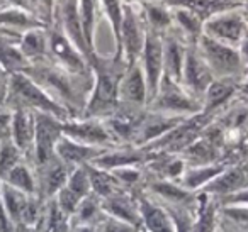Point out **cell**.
I'll return each instance as SVG.
<instances>
[{
	"mask_svg": "<svg viewBox=\"0 0 248 232\" xmlns=\"http://www.w3.org/2000/svg\"><path fill=\"white\" fill-rule=\"evenodd\" d=\"M70 232H99V224L97 225H73Z\"/></svg>",
	"mask_w": 248,
	"mask_h": 232,
	"instance_id": "cell-52",
	"label": "cell"
},
{
	"mask_svg": "<svg viewBox=\"0 0 248 232\" xmlns=\"http://www.w3.org/2000/svg\"><path fill=\"white\" fill-rule=\"evenodd\" d=\"M123 2L129 5H141V4H150V2H163V0H123Z\"/></svg>",
	"mask_w": 248,
	"mask_h": 232,
	"instance_id": "cell-54",
	"label": "cell"
},
{
	"mask_svg": "<svg viewBox=\"0 0 248 232\" xmlns=\"http://www.w3.org/2000/svg\"><path fill=\"white\" fill-rule=\"evenodd\" d=\"M48 56L55 65L62 66L70 73L85 75L92 72L85 56L55 24L48 28Z\"/></svg>",
	"mask_w": 248,
	"mask_h": 232,
	"instance_id": "cell-10",
	"label": "cell"
},
{
	"mask_svg": "<svg viewBox=\"0 0 248 232\" xmlns=\"http://www.w3.org/2000/svg\"><path fill=\"white\" fill-rule=\"evenodd\" d=\"M22 73L34 80L55 102L65 107L72 119L82 116L93 87V73L77 75L55 65L51 59L31 63Z\"/></svg>",
	"mask_w": 248,
	"mask_h": 232,
	"instance_id": "cell-1",
	"label": "cell"
},
{
	"mask_svg": "<svg viewBox=\"0 0 248 232\" xmlns=\"http://www.w3.org/2000/svg\"><path fill=\"white\" fill-rule=\"evenodd\" d=\"M11 139L29 161L32 154V146H34V112L28 109H14L11 110Z\"/></svg>",
	"mask_w": 248,
	"mask_h": 232,
	"instance_id": "cell-22",
	"label": "cell"
},
{
	"mask_svg": "<svg viewBox=\"0 0 248 232\" xmlns=\"http://www.w3.org/2000/svg\"><path fill=\"white\" fill-rule=\"evenodd\" d=\"M5 109H28L32 112H45L58 117L60 120L72 119L70 112L62 107L58 102L51 99L34 80L29 78L26 73H12L9 78L7 99H5Z\"/></svg>",
	"mask_w": 248,
	"mask_h": 232,
	"instance_id": "cell-3",
	"label": "cell"
},
{
	"mask_svg": "<svg viewBox=\"0 0 248 232\" xmlns=\"http://www.w3.org/2000/svg\"><path fill=\"white\" fill-rule=\"evenodd\" d=\"M22 34H7L0 32V66L12 75V73L24 72L29 66V61L19 49V39Z\"/></svg>",
	"mask_w": 248,
	"mask_h": 232,
	"instance_id": "cell-31",
	"label": "cell"
},
{
	"mask_svg": "<svg viewBox=\"0 0 248 232\" xmlns=\"http://www.w3.org/2000/svg\"><path fill=\"white\" fill-rule=\"evenodd\" d=\"M41 232H70L72 231V218L58 207L55 198L46 202L45 215L39 222Z\"/></svg>",
	"mask_w": 248,
	"mask_h": 232,
	"instance_id": "cell-41",
	"label": "cell"
},
{
	"mask_svg": "<svg viewBox=\"0 0 248 232\" xmlns=\"http://www.w3.org/2000/svg\"><path fill=\"white\" fill-rule=\"evenodd\" d=\"M102 210L106 215L117 220L128 222L136 227H141V212H140L138 191L119 190L109 197L102 198Z\"/></svg>",
	"mask_w": 248,
	"mask_h": 232,
	"instance_id": "cell-17",
	"label": "cell"
},
{
	"mask_svg": "<svg viewBox=\"0 0 248 232\" xmlns=\"http://www.w3.org/2000/svg\"><path fill=\"white\" fill-rule=\"evenodd\" d=\"M217 202L214 197L197 191L196 198V222L192 232H216L217 227Z\"/></svg>",
	"mask_w": 248,
	"mask_h": 232,
	"instance_id": "cell-34",
	"label": "cell"
},
{
	"mask_svg": "<svg viewBox=\"0 0 248 232\" xmlns=\"http://www.w3.org/2000/svg\"><path fill=\"white\" fill-rule=\"evenodd\" d=\"M26 156L22 154V151L12 143V139H4L0 141V180H4L5 174L21 161H24Z\"/></svg>",
	"mask_w": 248,
	"mask_h": 232,
	"instance_id": "cell-42",
	"label": "cell"
},
{
	"mask_svg": "<svg viewBox=\"0 0 248 232\" xmlns=\"http://www.w3.org/2000/svg\"><path fill=\"white\" fill-rule=\"evenodd\" d=\"M223 218L238 232H248V205H217Z\"/></svg>",
	"mask_w": 248,
	"mask_h": 232,
	"instance_id": "cell-43",
	"label": "cell"
},
{
	"mask_svg": "<svg viewBox=\"0 0 248 232\" xmlns=\"http://www.w3.org/2000/svg\"><path fill=\"white\" fill-rule=\"evenodd\" d=\"M238 51H240V56H241V59H243V65L247 66V70H248V32L245 34L241 44L238 46Z\"/></svg>",
	"mask_w": 248,
	"mask_h": 232,
	"instance_id": "cell-51",
	"label": "cell"
},
{
	"mask_svg": "<svg viewBox=\"0 0 248 232\" xmlns=\"http://www.w3.org/2000/svg\"><path fill=\"white\" fill-rule=\"evenodd\" d=\"M146 26L141 19L138 7L136 5L124 4L123 19H121L119 28V39L116 43L117 55H123L129 66L140 61V56L145 48L146 41Z\"/></svg>",
	"mask_w": 248,
	"mask_h": 232,
	"instance_id": "cell-6",
	"label": "cell"
},
{
	"mask_svg": "<svg viewBox=\"0 0 248 232\" xmlns=\"http://www.w3.org/2000/svg\"><path fill=\"white\" fill-rule=\"evenodd\" d=\"M199 55L209 66L214 78H233L243 80L247 75V66L243 65V59L240 56L238 48L223 44L219 41L207 38L202 34V38L196 44Z\"/></svg>",
	"mask_w": 248,
	"mask_h": 232,
	"instance_id": "cell-4",
	"label": "cell"
},
{
	"mask_svg": "<svg viewBox=\"0 0 248 232\" xmlns=\"http://www.w3.org/2000/svg\"><path fill=\"white\" fill-rule=\"evenodd\" d=\"M14 232H41L38 225H28V224H16Z\"/></svg>",
	"mask_w": 248,
	"mask_h": 232,
	"instance_id": "cell-53",
	"label": "cell"
},
{
	"mask_svg": "<svg viewBox=\"0 0 248 232\" xmlns=\"http://www.w3.org/2000/svg\"><path fill=\"white\" fill-rule=\"evenodd\" d=\"M85 170H87V174H89L92 193H95L97 197L106 198V197H109V195L116 193V191L124 190L110 171L102 170V168L95 166V164H92V163L85 164Z\"/></svg>",
	"mask_w": 248,
	"mask_h": 232,
	"instance_id": "cell-37",
	"label": "cell"
},
{
	"mask_svg": "<svg viewBox=\"0 0 248 232\" xmlns=\"http://www.w3.org/2000/svg\"><path fill=\"white\" fill-rule=\"evenodd\" d=\"M0 110H4V107H0Z\"/></svg>",
	"mask_w": 248,
	"mask_h": 232,
	"instance_id": "cell-56",
	"label": "cell"
},
{
	"mask_svg": "<svg viewBox=\"0 0 248 232\" xmlns=\"http://www.w3.org/2000/svg\"><path fill=\"white\" fill-rule=\"evenodd\" d=\"M9 78H11V75L0 66V107L5 105V99H7V90H9Z\"/></svg>",
	"mask_w": 248,
	"mask_h": 232,
	"instance_id": "cell-50",
	"label": "cell"
},
{
	"mask_svg": "<svg viewBox=\"0 0 248 232\" xmlns=\"http://www.w3.org/2000/svg\"><path fill=\"white\" fill-rule=\"evenodd\" d=\"M11 110H0V141L11 137Z\"/></svg>",
	"mask_w": 248,
	"mask_h": 232,
	"instance_id": "cell-49",
	"label": "cell"
},
{
	"mask_svg": "<svg viewBox=\"0 0 248 232\" xmlns=\"http://www.w3.org/2000/svg\"><path fill=\"white\" fill-rule=\"evenodd\" d=\"M53 24L62 29L63 34L78 48V51L89 61V58L92 55H90L89 46H87L85 38H83L82 22H80V12H78V0H56L55 14H53Z\"/></svg>",
	"mask_w": 248,
	"mask_h": 232,
	"instance_id": "cell-13",
	"label": "cell"
},
{
	"mask_svg": "<svg viewBox=\"0 0 248 232\" xmlns=\"http://www.w3.org/2000/svg\"><path fill=\"white\" fill-rule=\"evenodd\" d=\"M243 2H245V0H243Z\"/></svg>",
	"mask_w": 248,
	"mask_h": 232,
	"instance_id": "cell-57",
	"label": "cell"
},
{
	"mask_svg": "<svg viewBox=\"0 0 248 232\" xmlns=\"http://www.w3.org/2000/svg\"><path fill=\"white\" fill-rule=\"evenodd\" d=\"M99 0H78V12L85 43L90 55L95 53V29L99 24Z\"/></svg>",
	"mask_w": 248,
	"mask_h": 232,
	"instance_id": "cell-36",
	"label": "cell"
},
{
	"mask_svg": "<svg viewBox=\"0 0 248 232\" xmlns=\"http://www.w3.org/2000/svg\"><path fill=\"white\" fill-rule=\"evenodd\" d=\"M106 151L107 149H104V147L87 146V144H80L66 136H62V139L56 144L55 153L66 166H70L73 170V168L83 166V164H89L92 161H95Z\"/></svg>",
	"mask_w": 248,
	"mask_h": 232,
	"instance_id": "cell-26",
	"label": "cell"
},
{
	"mask_svg": "<svg viewBox=\"0 0 248 232\" xmlns=\"http://www.w3.org/2000/svg\"><path fill=\"white\" fill-rule=\"evenodd\" d=\"M240 83L233 78H214L202 97V114L216 117L238 95Z\"/></svg>",
	"mask_w": 248,
	"mask_h": 232,
	"instance_id": "cell-23",
	"label": "cell"
},
{
	"mask_svg": "<svg viewBox=\"0 0 248 232\" xmlns=\"http://www.w3.org/2000/svg\"><path fill=\"white\" fill-rule=\"evenodd\" d=\"M106 217L102 210V198L95 193H90L80 202L77 212L72 215V227L73 225H97Z\"/></svg>",
	"mask_w": 248,
	"mask_h": 232,
	"instance_id": "cell-39",
	"label": "cell"
},
{
	"mask_svg": "<svg viewBox=\"0 0 248 232\" xmlns=\"http://www.w3.org/2000/svg\"><path fill=\"white\" fill-rule=\"evenodd\" d=\"M140 66L145 73L146 88H148V103L155 99L158 92L160 80L163 76V41L162 34L146 31L145 48L140 56Z\"/></svg>",
	"mask_w": 248,
	"mask_h": 232,
	"instance_id": "cell-11",
	"label": "cell"
},
{
	"mask_svg": "<svg viewBox=\"0 0 248 232\" xmlns=\"http://www.w3.org/2000/svg\"><path fill=\"white\" fill-rule=\"evenodd\" d=\"M55 202L58 203V207L62 208V210L65 212V214L68 215L70 218H72V215L77 212V208H78L82 198L77 197V195L73 193L70 188L63 187L62 190H60L58 193L55 195Z\"/></svg>",
	"mask_w": 248,
	"mask_h": 232,
	"instance_id": "cell-47",
	"label": "cell"
},
{
	"mask_svg": "<svg viewBox=\"0 0 248 232\" xmlns=\"http://www.w3.org/2000/svg\"><path fill=\"white\" fill-rule=\"evenodd\" d=\"M146 114V107H135V105H126L121 103L117 110L104 119L107 129L117 141V144H133L138 129L143 122V117Z\"/></svg>",
	"mask_w": 248,
	"mask_h": 232,
	"instance_id": "cell-14",
	"label": "cell"
},
{
	"mask_svg": "<svg viewBox=\"0 0 248 232\" xmlns=\"http://www.w3.org/2000/svg\"><path fill=\"white\" fill-rule=\"evenodd\" d=\"M187 166H202V164H214L221 163L223 149L211 143L204 134H201L194 143H190L186 149L179 153Z\"/></svg>",
	"mask_w": 248,
	"mask_h": 232,
	"instance_id": "cell-29",
	"label": "cell"
},
{
	"mask_svg": "<svg viewBox=\"0 0 248 232\" xmlns=\"http://www.w3.org/2000/svg\"><path fill=\"white\" fill-rule=\"evenodd\" d=\"M19 49L29 61V65L48 59V28L26 31L19 39Z\"/></svg>",
	"mask_w": 248,
	"mask_h": 232,
	"instance_id": "cell-33",
	"label": "cell"
},
{
	"mask_svg": "<svg viewBox=\"0 0 248 232\" xmlns=\"http://www.w3.org/2000/svg\"><path fill=\"white\" fill-rule=\"evenodd\" d=\"M150 158H152V153L145 151L143 147H136L133 144H121L112 149H107L95 161H92V164L102 170L112 171L124 166H145Z\"/></svg>",
	"mask_w": 248,
	"mask_h": 232,
	"instance_id": "cell-20",
	"label": "cell"
},
{
	"mask_svg": "<svg viewBox=\"0 0 248 232\" xmlns=\"http://www.w3.org/2000/svg\"><path fill=\"white\" fill-rule=\"evenodd\" d=\"M136 7H138L148 31L163 36L173 28L172 9L163 4V2H150V4H141L136 5Z\"/></svg>",
	"mask_w": 248,
	"mask_h": 232,
	"instance_id": "cell-32",
	"label": "cell"
},
{
	"mask_svg": "<svg viewBox=\"0 0 248 232\" xmlns=\"http://www.w3.org/2000/svg\"><path fill=\"white\" fill-rule=\"evenodd\" d=\"M2 181L11 185V187L17 188V190L24 191V193H28V195H38L34 168L31 166V163H29L28 160L16 164V166L5 174V178Z\"/></svg>",
	"mask_w": 248,
	"mask_h": 232,
	"instance_id": "cell-38",
	"label": "cell"
},
{
	"mask_svg": "<svg viewBox=\"0 0 248 232\" xmlns=\"http://www.w3.org/2000/svg\"><path fill=\"white\" fill-rule=\"evenodd\" d=\"M65 187L70 188V190H72L77 197L82 198V200L92 193V187H90V180H89V174H87L85 164L78 168H73V170L70 171V176H68V180H66Z\"/></svg>",
	"mask_w": 248,
	"mask_h": 232,
	"instance_id": "cell-44",
	"label": "cell"
},
{
	"mask_svg": "<svg viewBox=\"0 0 248 232\" xmlns=\"http://www.w3.org/2000/svg\"><path fill=\"white\" fill-rule=\"evenodd\" d=\"M36 130H34V146L31 154V166H41L56 156V144L63 136V122L58 117L45 112H34Z\"/></svg>",
	"mask_w": 248,
	"mask_h": 232,
	"instance_id": "cell-7",
	"label": "cell"
},
{
	"mask_svg": "<svg viewBox=\"0 0 248 232\" xmlns=\"http://www.w3.org/2000/svg\"><path fill=\"white\" fill-rule=\"evenodd\" d=\"M26 9L34 14L46 28L53 24V14H55L56 0H24Z\"/></svg>",
	"mask_w": 248,
	"mask_h": 232,
	"instance_id": "cell-46",
	"label": "cell"
},
{
	"mask_svg": "<svg viewBox=\"0 0 248 232\" xmlns=\"http://www.w3.org/2000/svg\"><path fill=\"white\" fill-rule=\"evenodd\" d=\"M243 188H248V161L238 164H226V168L201 191L214 198H221L243 190Z\"/></svg>",
	"mask_w": 248,
	"mask_h": 232,
	"instance_id": "cell-18",
	"label": "cell"
},
{
	"mask_svg": "<svg viewBox=\"0 0 248 232\" xmlns=\"http://www.w3.org/2000/svg\"><path fill=\"white\" fill-rule=\"evenodd\" d=\"M140 212H141V227L146 232H175V225L169 210L153 200L143 190L138 191Z\"/></svg>",
	"mask_w": 248,
	"mask_h": 232,
	"instance_id": "cell-21",
	"label": "cell"
},
{
	"mask_svg": "<svg viewBox=\"0 0 248 232\" xmlns=\"http://www.w3.org/2000/svg\"><path fill=\"white\" fill-rule=\"evenodd\" d=\"M163 4L170 9L182 7L189 9L194 14H197L204 22L221 12L238 9L243 5V0H163Z\"/></svg>",
	"mask_w": 248,
	"mask_h": 232,
	"instance_id": "cell-28",
	"label": "cell"
},
{
	"mask_svg": "<svg viewBox=\"0 0 248 232\" xmlns=\"http://www.w3.org/2000/svg\"><path fill=\"white\" fill-rule=\"evenodd\" d=\"M63 136L80 144L104 147V149H112V147L119 146L110 130L107 129L104 119H93V117H77V119L65 120Z\"/></svg>",
	"mask_w": 248,
	"mask_h": 232,
	"instance_id": "cell-9",
	"label": "cell"
},
{
	"mask_svg": "<svg viewBox=\"0 0 248 232\" xmlns=\"http://www.w3.org/2000/svg\"><path fill=\"white\" fill-rule=\"evenodd\" d=\"M241 11H243L245 17H247V21H248V0H245V2H243V5H241Z\"/></svg>",
	"mask_w": 248,
	"mask_h": 232,
	"instance_id": "cell-55",
	"label": "cell"
},
{
	"mask_svg": "<svg viewBox=\"0 0 248 232\" xmlns=\"http://www.w3.org/2000/svg\"><path fill=\"white\" fill-rule=\"evenodd\" d=\"M38 28H46V26L28 9L17 7V5H5L0 9V32L24 34L26 31Z\"/></svg>",
	"mask_w": 248,
	"mask_h": 232,
	"instance_id": "cell-27",
	"label": "cell"
},
{
	"mask_svg": "<svg viewBox=\"0 0 248 232\" xmlns=\"http://www.w3.org/2000/svg\"><path fill=\"white\" fill-rule=\"evenodd\" d=\"M162 41H163V75L180 83L184 61H186V53L189 46L177 34L173 28L162 36Z\"/></svg>",
	"mask_w": 248,
	"mask_h": 232,
	"instance_id": "cell-25",
	"label": "cell"
},
{
	"mask_svg": "<svg viewBox=\"0 0 248 232\" xmlns=\"http://www.w3.org/2000/svg\"><path fill=\"white\" fill-rule=\"evenodd\" d=\"M248 32V21L241 7L221 12L204 22V36L238 48Z\"/></svg>",
	"mask_w": 248,
	"mask_h": 232,
	"instance_id": "cell-8",
	"label": "cell"
},
{
	"mask_svg": "<svg viewBox=\"0 0 248 232\" xmlns=\"http://www.w3.org/2000/svg\"><path fill=\"white\" fill-rule=\"evenodd\" d=\"M173 29L180 38L186 41L187 46H196L197 41L204 34V21L197 14H194L189 9L173 7Z\"/></svg>",
	"mask_w": 248,
	"mask_h": 232,
	"instance_id": "cell-30",
	"label": "cell"
},
{
	"mask_svg": "<svg viewBox=\"0 0 248 232\" xmlns=\"http://www.w3.org/2000/svg\"><path fill=\"white\" fill-rule=\"evenodd\" d=\"M99 4L104 11V15H106L107 21H109L110 28H112L114 41L117 43V39H119L121 19H123L124 2L123 0H99Z\"/></svg>",
	"mask_w": 248,
	"mask_h": 232,
	"instance_id": "cell-45",
	"label": "cell"
},
{
	"mask_svg": "<svg viewBox=\"0 0 248 232\" xmlns=\"http://www.w3.org/2000/svg\"><path fill=\"white\" fill-rule=\"evenodd\" d=\"M143 191L162 205L196 208L197 193L184 188L182 185L177 183V181L146 178L145 185H143Z\"/></svg>",
	"mask_w": 248,
	"mask_h": 232,
	"instance_id": "cell-15",
	"label": "cell"
},
{
	"mask_svg": "<svg viewBox=\"0 0 248 232\" xmlns=\"http://www.w3.org/2000/svg\"><path fill=\"white\" fill-rule=\"evenodd\" d=\"M184 119H186L184 116H169V114L153 112V110L146 109L143 122L138 129V134H136L135 141H133V146H136V147L148 146L150 143L160 139V137L165 136L169 130H172L175 126H179Z\"/></svg>",
	"mask_w": 248,
	"mask_h": 232,
	"instance_id": "cell-19",
	"label": "cell"
},
{
	"mask_svg": "<svg viewBox=\"0 0 248 232\" xmlns=\"http://www.w3.org/2000/svg\"><path fill=\"white\" fill-rule=\"evenodd\" d=\"M214 82V75L211 73L209 66L199 55L196 46H189L186 53V61H184L182 76H180V85L194 97V99L202 102V97L209 85Z\"/></svg>",
	"mask_w": 248,
	"mask_h": 232,
	"instance_id": "cell-12",
	"label": "cell"
},
{
	"mask_svg": "<svg viewBox=\"0 0 248 232\" xmlns=\"http://www.w3.org/2000/svg\"><path fill=\"white\" fill-rule=\"evenodd\" d=\"M226 168L223 163H214V164H202V166H187L184 174L180 176L179 183L184 188L190 191H201L209 181H213L221 171Z\"/></svg>",
	"mask_w": 248,
	"mask_h": 232,
	"instance_id": "cell-35",
	"label": "cell"
},
{
	"mask_svg": "<svg viewBox=\"0 0 248 232\" xmlns=\"http://www.w3.org/2000/svg\"><path fill=\"white\" fill-rule=\"evenodd\" d=\"M0 195H2V202H4V207L7 210L9 217L12 218L14 224H19L22 218V214H24L26 205H28L29 198L32 195L24 193V191L4 183L2 180H0Z\"/></svg>",
	"mask_w": 248,
	"mask_h": 232,
	"instance_id": "cell-40",
	"label": "cell"
},
{
	"mask_svg": "<svg viewBox=\"0 0 248 232\" xmlns=\"http://www.w3.org/2000/svg\"><path fill=\"white\" fill-rule=\"evenodd\" d=\"M99 232H140V227L106 215L99 222Z\"/></svg>",
	"mask_w": 248,
	"mask_h": 232,
	"instance_id": "cell-48",
	"label": "cell"
},
{
	"mask_svg": "<svg viewBox=\"0 0 248 232\" xmlns=\"http://www.w3.org/2000/svg\"><path fill=\"white\" fill-rule=\"evenodd\" d=\"M119 102L126 105L146 107L148 105V88H146L145 73L140 63H135L124 73L119 83Z\"/></svg>",
	"mask_w": 248,
	"mask_h": 232,
	"instance_id": "cell-24",
	"label": "cell"
},
{
	"mask_svg": "<svg viewBox=\"0 0 248 232\" xmlns=\"http://www.w3.org/2000/svg\"><path fill=\"white\" fill-rule=\"evenodd\" d=\"M70 171H72V168L66 166L58 156H55L41 166H34L38 197L45 202L55 198V195L65 187Z\"/></svg>",
	"mask_w": 248,
	"mask_h": 232,
	"instance_id": "cell-16",
	"label": "cell"
},
{
	"mask_svg": "<svg viewBox=\"0 0 248 232\" xmlns=\"http://www.w3.org/2000/svg\"><path fill=\"white\" fill-rule=\"evenodd\" d=\"M153 112L169 114V116H194L202 112V102L194 99L179 82L163 75L160 80L158 92L155 99L146 105Z\"/></svg>",
	"mask_w": 248,
	"mask_h": 232,
	"instance_id": "cell-5",
	"label": "cell"
},
{
	"mask_svg": "<svg viewBox=\"0 0 248 232\" xmlns=\"http://www.w3.org/2000/svg\"><path fill=\"white\" fill-rule=\"evenodd\" d=\"M89 66L93 73V87L80 117L107 119L119 107V83L129 65L123 55L102 56L95 51L89 58Z\"/></svg>",
	"mask_w": 248,
	"mask_h": 232,
	"instance_id": "cell-2",
	"label": "cell"
}]
</instances>
